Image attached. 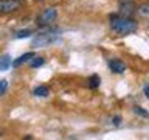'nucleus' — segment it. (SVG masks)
Returning a JSON list of instances; mask_svg holds the SVG:
<instances>
[{"label":"nucleus","instance_id":"nucleus-1","mask_svg":"<svg viewBox=\"0 0 149 140\" xmlns=\"http://www.w3.org/2000/svg\"><path fill=\"white\" fill-rule=\"evenodd\" d=\"M110 28L116 34L126 36V34H132V33L137 31L138 23L132 17H124V16H120V14H113V16H110Z\"/></svg>","mask_w":149,"mask_h":140},{"label":"nucleus","instance_id":"nucleus-2","mask_svg":"<svg viewBox=\"0 0 149 140\" xmlns=\"http://www.w3.org/2000/svg\"><path fill=\"white\" fill-rule=\"evenodd\" d=\"M58 34L56 33H42V34H37L34 39L31 41V47L33 48H42V47H47L50 44L58 41Z\"/></svg>","mask_w":149,"mask_h":140},{"label":"nucleus","instance_id":"nucleus-3","mask_svg":"<svg viewBox=\"0 0 149 140\" xmlns=\"http://www.w3.org/2000/svg\"><path fill=\"white\" fill-rule=\"evenodd\" d=\"M56 17H58V9L54 6H50V8L42 9V13L36 19V23L40 27H47V25H50L51 22H54Z\"/></svg>","mask_w":149,"mask_h":140},{"label":"nucleus","instance_id":"nucleus-4","mask_svg":"<svg viewBox=\"0 0 149 140\" xmlns=\"http://www.w3.org/2000/svg\"><path fill=\"white\" fill-rule=\"evenodd\" d=\"M20 8L19 0H0V14H9Z\"/></svg>","mask_w":149,"mask_h":140},{"label":"nucleus","instance_id":"nucleus-5","mask_svg":"<svg viewBox=\"0 0 149 140\" xmlns=\"http://www.w3.org/2000/svg\"><path fill=\"white\" fill-rule=\"evenodd\" d=\"M137 11V6H135L134 2L130 0H124V2L120 3V16H124V17H130L132 14Z\"/></svg>","mask_w":149,"mask_h":140},{"label":"nucleus","instance_id":"nucleus-6","mask_svg":"<svg viewBox=\"0 0 149 140\" xmlns=\"http://www.w3.org/2000/svg\"><path fill=\"white\" fill-rule=\"evenodd\" d=\"M109 67L110 70L113 73H124L126 72V64L123 62V61H120V59H110L109 61Z\"/></svg>","mask_w":149,"mask_h":140},{"label":"nucleus","instance_id":"nucleus-7","mask_svg":"<svg viewBox=\"0 0 149 140\" xmlns=\"http://www.w3.org/2000/svg\"><path fill=\"white\" fill-rule=\"evenodd\" d=\"M34 51H26L25 55H22V56H19V58L16 61H13V67H20L22 64H25L28 62V61H31L33 58H34Z\"/></svg>","mask_w":149,"mask_h":140},{"label":"nucleus","instance_id":"nucleus-8","mask_svg":"<svg viewBox=\"0 0 149 140\" xmlns=\"http://www.w3.org/2000/svg\"><path fill=\"white\" fill-rule=\"evenodd\" d=\"M13 65L11 62V58H9V55H3L0 56V72H5V70H8L9 67Z\"/></svg>","mask_w":149,"mask_h":140},{"label":"nucleus","instance_id":"nucleus-9","mask_svg":"<svg viewBox=\"0 0 149 140\" xmlns=\"http://www.w3.org/2000/svg\"><path fill=\"white\" fill-rule=\"evenodd\" d=\"M34 95H36V97L45 98V97H48V95H50V89L47 87V86H39V87H36V89H34Z\"/></svg>","mask_w":149,"mask_h":140},{"label":"nucleus","instance_id":"nucleus-10","mask_svg":"<svg viewBox=\"0 0 149 140\" xmlns=\"http://www.w3.org/2000/svg\"><path fill=\"white\" fill-rule=\"evenodd\" d=\"M137 13L144 19H149V3H143L137 8Z\"/></svg>","mask_w":149,"mask_h":140},{"label":"nucleus","instance_id":"nucleus-11","mask_svg":"<svg viewBox=\"0 0 149 140\" xmlns=\"http://www.w3.org/2000/svg\"><path fill=\"white\" fill-rule=\"evenodd\" d=\"M101 84V78L98 76V75H92L90 78H88V87L90 89H98Z\"/></svg>","mask_w":149,"mask_h":140},{"label":"nucleus","instance_id":"nucleus-12","mask_svg":"<svg viewBox=\"0 0 149 140\" xmlns=\"http://www.w3.org/2000/svg\"><path fill=\"white\" fill-rule=\"evenodd\" d=\"M44 62H45V59L44 58H37V56H34V58H33L31 61H30V65L33 69H37V67H40V65H44Z\"/></svg>","mask_w":149,"mask_h":140},{"label":"nucleus","instance_id":"nucleus-13","mask_svg":"<svg viewBox=\"0 0 149 140\" xmlns=\"http://www.w3.org/2000/svg\"><path fill=\"white\" fill-rule=\"evenodd\" d=\"M31 34H33L31 30H20V31H17L16 34H14V37H16V39H23V37H28Z\"/></svg>","mask_w":149,"mask_h":140},{"label":"nucleus","instance_id":"nucleus-14","mask_svg":"<svg viewBox=\"0 0 149 140\" xmlns=\"http://www.w3.org/2000/svg\"><path fill=\"white\" fill-rule=\"evenodd\" d=\"M134 112H135L137 115L143 117V118H149V112H148V111H144L143 107H140V106H135V107H134Z\"/></svg>","mask_w":149,"mask_h":140},{"label":"nucleus","instance_id":"nucleus-15","mask_svg":"<svg viewBox=\"0 0 149 140\" xmlns=\"http://www.w3.org/2000/svg\"><path fill=\"white\" fill-rule=\"evenodd\" d=\"M6 89H8V81L6 79H2V81H0V95H3V93L6 92Z\"/></svg>","mask_w":149,"mask_h":140},{"label":"nucleus","instance_id":"nucleus-16","mask_svg":"<svg viewBox=\"0 0 149 140\" xmlns=\"http://www.w3.org/2000/svg\"><path fill=\"white\" fill-rule=\"evenodd\" d=\"M120 123H121V117L120 115H115L113 117V125L115 126H120Z\"/></svg>","mask_w":149,"mask_h":140},{"label":"nucleus","instance_id":"nucleus-17","mask_svg":"<svg viewBox=\"0 0 149 140\" xmlns=\"http://www.w3.org/2000/svg\"><path fill=\"white\" fill-rule=\"evenodd\" d=\"M143 92H144V97H146L148 100H149V84H148V86L143 89Z\"/></svg>","mask_w":149,"mask_h":140}]
</instances>
